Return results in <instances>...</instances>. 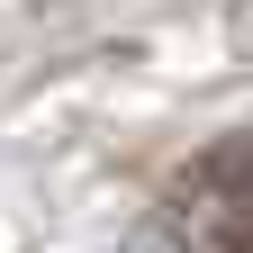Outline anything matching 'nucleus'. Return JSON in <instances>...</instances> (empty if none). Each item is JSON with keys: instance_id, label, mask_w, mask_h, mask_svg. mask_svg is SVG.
I'll return each instance as SVG.
<instances>
[{"instance_id": "f257e3e1", "label": "nucleus", "mask_w": 253, "mask_h": 253, "mask_svg": "<svg viewBox=\"0 0 253 253\" xmlns=\"http://www.w3.org/2000/svg\"><path fill=\"white\" fill-rule=\"evenodd\" d=\"M226 45L253 54V0H226Z\"/></svg>"}]
</instances>
